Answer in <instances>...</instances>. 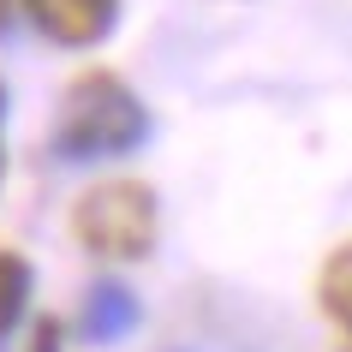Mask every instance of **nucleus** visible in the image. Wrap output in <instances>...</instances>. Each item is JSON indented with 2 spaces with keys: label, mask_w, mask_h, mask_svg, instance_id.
Masks as SVG:
<instances>
[{
  "label": "nucleus",
  "mask_w": 352,
  "mask_h": 352,
  "mask_svg": "<svg viewBox=\"0 0 352 352\" xmlns=\"http://www.w3.org/2000/svg\"><path fill=\"white\" fill-rule=\"evenodd\" d=\"M149 138V108L138 102L126 78L113 72H78L66 84L54 126V155L60 162H108V155H131Z\"/></svg>",
  "instance_id": "nucleus-1"
},
{
  "label": "nucleus",
  "mask_w": 352,
  "mask_h": 352,
  "mask_svg": "<svg viewBox=\"0 0 352 352\" xmlns=\"http://www.w3.org/2000/svg\"><path fill=\"white\" fill-rule=\"evenodd\" d=\"M72 233L84 251L108 263H138L149 257V245L162 233V204L144 179H108V186H90L72 209Z\"/></svg>",
  "instance_id": "nucleus-2"
},
{
  "label": "nucleus",
  "mask_w": 352,
  "mask_h": 352,
  "mask_svg": "<svg viewBox=\"0 0 352 352\" xmlns=\"http://www.w3.org/2000/svg\"><path fill=\"white\" fill-rule=\"evenodd\" d=\"M24 12L36 19L42 36L66 42V48H96L120 19V0H24Z\"/></svg>",
  "instance_id": "nucleus-3"
},
{
  "label": "nucleus",
  "mask_w": 352,
  "mask_h": 352,
  "mask_svg": "<svg viewBox=\"0 0 352 352\" xmlns=\"http://www.w3.org/2000/svg\"><path fill=\"white\" fill-rule=\"evenodd\" d=\"M131 329H138V298H131L126 287L102 280V287L84 293V311H78V334H84V340L108 346V340H126Z\"/></svg>",
  "instance_id": "nucleus-4"
},
{
  "label": "nucleus",
  "mask_w": 352,
  "mask_h": 352,
  "mask_svg": "<svg viewBox=\"0 0 352 352\" xmlns=\"http://www.w3.org/2000/svg\"><path fill=\"white\" fill-rule=\"evenodd\" d=\"M316 298H322V311L352 334V239L322 263V280H316Z\"/></svg>",
  "instance_id": "nucleus-5"
},
{
  "label": "nucleus",
  "mask_w": 352,
  "mask_h": 352,
  "mask_svg": "<svg viewBox=\"0 0 352 352\" xmlns=\"http://www.w3.org/2000/svg\"><path fill=\"white\" fill-rule=\"evenodd\" d=\"M30 311V263L19 251H0V346L19 329V316Z\"/></svg>",
  "instance_id": "nucleus-6"
},
{
  "label": "nucleus",
  "mask_w": 352,
  "mask_h": 352,
  "mask_svg": "<svg viewBox=\"0 0 352 352\" xmlns=\"http://www.w3.org/2000/svg\"><path fill=\"white\" fill-rule=\"evenodd\" d=\"M60 316H36V329H30V340H24V352H60Z\"/></svg>",
  "instance_id": "nucleus-7"
},
{
  "label": "nucleus",
  "mask_w": 352,
  "mask_h": 352,
  "mask_svg": "<svg viewBox=\"0 0 352 352\" xmlns=\"http://www.w3.org/2000/svg\"><path fill=\"white\" fill-rule=\"evenodd\" d=\"M19 12V0H0V30H6V19Z\"/></svg>",
  "instance_id": "nucleus-8"
},
{
  "label": "nucleus",
  "mask_w": 352,
  "mask_h": 352,
  "mask_svg": "<svg viewBox=\"0 0 352 352\" xmlns=\"http://www.w3.org/2000/svg\"><path fill=\"white\" fill-rule=\"evenodd\" d=\"M0 120H6V84H0ZM0 162H6V155H0Z\"/></svg>",
  "instance_id": "nucleus-9"
}]
</instances>
